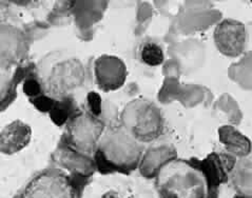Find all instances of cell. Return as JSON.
Wrapping results in <instances>:
<instances>
[{
	"instance_id": "7a4b0ae2",
	"label": "cell",
	"mask_w": 252,
	"mask_h": 198,
	"mask_svg": "<svg viewBox=\"0 0 252 198\" xmlns=\"http://www.w3.org/2000/svg\"><path fill=\"white\" fill-rule=\"evenodd\" d=\"M74 182L62 172L48 171L29 183L19 198H76Z\"/></svg>"
},
{
	"instance_id": "5b68a950",
	"label": "cell",
	"mask_w": 252,
	"mask_h": 198,
	"mask_svg": "<svg viewBox=\"0 0 252 198\" xmlns=\"http://www.w3.org/2000/svg\"><path fill=\"white\" fill-rule=\"evenodd\" d=\"M32 137V130L20 120L11 122L0 132V152L13 155L24 150Z\"/></svg>"
},
{
	"instance_id": "ba28073f",
	"label": "cell",
	"mask_w": 252,
	"mask_h": 198,
	"mask_svg": "<svg viewBox=\"0 0 252 198\" xmlns=\"http://www.w3.org/2000/svg\"><path fill=\"white\" fill-rule=\"evenodd\" d=\"M139 57L142 62L149 67H158L165 60L164 51L155 42H145L140 48Z\"/></svg>"
},
{
	"instance_id": "8992f818",
	"label": "cell",
	"mask_w": 252,
	"mask_h": 198,
	"mask_svg": "<svg viewBox=\"0 0 252 198\" xmlns=\"http://www.w3.org/2000/svg\"><path fill=\"white\" fill-rule=\"evenodd\" d=\"M162 117L154 106H147L136 118L134 136L142 141H151L158 138L162 132Z\"/></svg>"
},
{
	"instance_id": "6da1fadb",
	"label": "cell",
	"mask_w": 252,
	"mask_h": 198,
	"mask_svg": "<svg viewBox=\"0 0 252 198\" xmlns=\"http://www.w3.org/2000/svg\"><path fill=\"white\" fill-rule=\"evenodd\" d=\"M155 186L160 198H218V188L194 158L166 161L157 173Z\"/></svg>"
},
{
	"instance_id": "8fae6325",
	"label": "cell",
	"mask_w": 252,
	"mask_h": 198,
	"mask_svg": "<svg viewBox=\"0 0 252 198\" xmlns=\"http://www.w3.org/2000/svg\"><path fill=\"white\" fill-rule=\"evenodd\" d=\"M101 198H122V197L116 192H114V191H110V192H107L106 194H103Z\"/></svg>"
},
{
	"instance_id": "7c38bea8",
	"label": "cell",
	"mask_w": 252,
	"mask_h": 198,
	"mask_svg": "<svg viewBox=\"0 0 252 198\" xmlns=\"http://www.w3.org/2000/svg\"><path fill=\"white\" fill-rule=\"evenodd\" d=\"M234 198H247V197H244V196H239V195H238V196H235Z\"/></svg>"
},
{
	"instance_id": "9c48e42d",
	"label": "cell",
	"mask_w": 252,
	"mask_h": 198,
	"mask_svg": "<svg viewBox=\"0 0 252 198\" xmlns=\"http://www.w3.org/2000/svg\"><path fill=\"white\" fill-rule=\"evenodd\" d=\"M77 108L73 104L72 99H64L63 101H55L50 109V117L57 126H62L69 117L76 112Z\"/></svg>"
},
{
	"instance_id": "52a82bcc",
	"label": "cell",
	"mask_w": 252,
	"mask_h": 198,
	"mask_svg": "<svg viewBox=\"0 0 252 198\" xmlns=\"http://www.w3.org/2000/svg\"><path fill=\"white\" fill-rule=\"evenodd\" d=\"M198 165L208 176L212 185L218 188L227 179L229 173L232 171L235 165V159L225 154L212 153L203 160H198Z\"/></svg>"
},
{
	"instance_id": "3957f363",
	"label": "cell",
	"mask_w": 252,
	"mask_h": 198,
	"mask_svg": "<svg viewBox=\"0 0 252 198\" xmlns=\"http://www.w3.org/2000/svg\"><path fill=\"white\" fill-rule=\"evenodd\" d=\"M214 42L223 55L239 57L246 49L247 28L241 21L224 19L214 30Z\"/></svg>"
},
{
	"instance_id": "277c9868",
	"label": "cell",
	"mask_w": 252,
	"mask_h": 198,
	"mask_svg": "<svg viewBox=\"0 0 252 198\" xmlns=\"http://www.w3.org/2000/svg\"><path fill=\"white\" fill-rule=\"evenodd\" d=\"M97 83L103 90H116L124 85L127 77V68L123 60L114 56H103L95 65Z\"/></svg>"
},
{
	"instance_id": "30bf717a",
	"label": "cell",
	"mask_w": 252,
	"mask_h": 198,
	"mask_svg": "<svg viewBox=\"0 0 252 198\" xmlns=\"http://www.w3.org/2000/svg\"><path fill=\"white\" fill-rule=\"evenodd\" d=\"M24 91L31 99L34 97H37L40 93V85L36 82L35 79H30L27 80L24 85Z\"/></svg>"
}]
</instances>
